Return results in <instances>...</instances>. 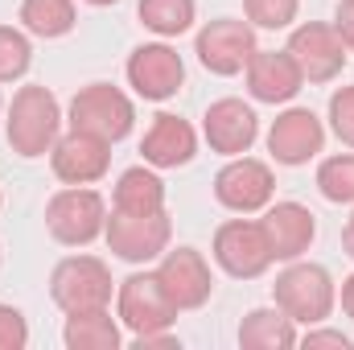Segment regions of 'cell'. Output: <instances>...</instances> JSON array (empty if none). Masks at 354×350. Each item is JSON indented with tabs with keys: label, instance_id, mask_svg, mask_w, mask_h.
Segmentation results:
<instances>
[{
	"label": "cell",
	"instance_id": "obj_34",
	"mask_svg": "<svg viewBox=\"0 0 354 350\" xmlns=\"http://www.w3.org/2000/svg\"><path fill=\"white\" fill-rule=\"evenodd\" d=\"M342 252H346V256L354 260V214H351V223L342 227Z\"/></svg>",
	"mask_w": 354,
	"mask_h": 350
},
{
	"label": "cell",
	"instance_id": "obj_33",
	"mask_svg": "<svg viewBox=\"0 0 354 350\" xmlns=\"http://www.w3.org/2000/svg\"><path fill=\"white\" fill-rule=\"evenodd\" d=\"M338 305H342V313L354 322V272L342 280V288H338Z\"/></svg>",
	"mask_w": 354,
	"mask_h": 350
},
{
	"label": "cell",
	"instance_id": "obj_35",
	"mask_svg": "<svg viewBox=\"0 0 354 350\" xmlns=\"http://www.w3.org/2000/svg\"><path fill=\"white\" fill-rule=\"evenodd\" d=\"M83 4H91V8H107V4H115V0H83Z\"/></svg>",
	"mask_w": 354,
	"mask_h": 350
},
{
	"label": "cell",
	"instance_id": "obj_10",
	"mask_svg": "<svg viewBox=\"0 0 354 350\" xmlns=\"http://www.w3.org/2000/svg\"><path fill=\"white\" fill-rule=\"evenodd\" d=\"M284 50H288L292 62L301 66L305 83H334V79L346 71V58H351L342 33H338L334 25H326V21H305V25H297V29L288 33V46H284Z\"/></svg>",
	"mask_w": 354,
	"mask_h": 350
},
{
	"label": "cell",
	"instance_id": "obj_8",
	"mask_svg": "<svg viewBox=\"0 0 354 350\" xmlns=\"http://www.w3.org/2000/svg\"><path fill=\"white\" fill-rule=\"evenodd\" d=\"M115 313H120V326L136 334H157V330H174L177 309L174 301L165 297L157 272H132L115 284Z\"/></svg>",
	"mask_w": 354,
	"mask_h": 350
},
{
	"label": "cell",
	"instance_id": "obj_37",
	"mask_svg": "<svg viewBox=\"0 0 354 350\" xmlns=\"http://www.w3.org/2000/svg\"><path fill=\"white\" fill-rule=\"evenodd\" d=\"M0 206H4V198H0Z\"/></svg>",
	"mask_w": 354,
	"mask_h": 350
},
{
	"label": "cell",
	"instance_id": "obj_7",
	"mask_svg": "<svg viewBox=\"0 0 354 350\" xmlns=\"http://www.w3.org/2000/svg\"><path fill=\"white\" fill-rule=\"evenodd\" d=\"M256 25L252 21H239V17H218V21H206L194 37V54L198 62L218 75V79H231V75H243L252 54H256Z\"/></svg>",
	"mask_w": 354,
	"mask_h": 350
},
{
	"label": "cell",
	"instance_id": "obj_9",
	"mask_svg": "<svg viewBox=\"0 0 354 350\" xmlns=\"http://www.w3.org/2000/svg\"><path fill=\"white\" fill-rule=\"evenodd\" d=\"M214 264L235 276V280H256L272 268V248H268V235L260 227V219H227L218 231H214Z\"/></svg>",
	"mask_w": 354,
	"mask_h": 350
},
{
	"label": "cell",
	"instance_id": "obj_19",
	"mask_svg": "<svg viewBox=\"0 0 354 350\" xmlns=\"http://www.w3.org/2000/svg\"><path fill=\"white\" fill-rule=\"evenodd\" d=\"M140 153H145V165H153V169H181L198 157V132L189 120L161 111V116H153V124L140 140Z\"/></svg>",
	"mask_w": 354,
	"mask_h": 350
},
{
	"label": "cell",
	"instance_id": "obj_4",
	"mask_svg": "<svg viewBox=\"0 0 354 350\" xmlns=\"http://www.w3.org/2000/svg\"><path fill=\"white\" fill-rule=\"evenodd\" d=\"M107 227V202L91 185H66L46 202V231L62 248H87Z\"/></svg>",
	"mask_w": 354,
	"mask_h": 350
},
{
	"label": "cell",
	"instance_id": "obj_13",
	"mask_svg": "<svg viewBox=\"0 0 354 350\" xmlns=\"http://www.w3.org/2000/svg\"><path fill=\"white\" fill-rule=\"evenodd\" d=\"M157 280L165 288V297L174 301L177 313H189V309H202L210 297H214V276H210V264L198 248H169L161 264H157Z\"/></svg>",
	"mask_w": 354,
	"mask_h": 350
},
{
	"label": "cell",
	"instance_id": "obj_22",
	"mask_svg": "<svg viewBox=\"0 0 354 350\" xmlns=\"http://www.w3.org/2000/svg\"><path fill=\"white\" fill-rule=\"evenodd\" d=\"M17 21L29 37L54 42V37H66L79 25V8H75V0H21Z\"/></svg>",
	"mask_w": 354,
	"mask_h": 350
},
{
	"label": "cell",
	"instance_id": "obj_2",
	"mask_svg": "<svg viewBox=\"0 0 354 350\" xmlns=\"http://www.w3.org/2000/svg\"><path fill=\"white\" fill-rule=\"evenodd\" d=\"M272 301L297 322V326H322L338 305V284L326 264L288 260V268L272 284Z\"/></svg>",
	"mask_w": 354,
	"mask_h": 350
},
{
	"label": "cell",
	"instance_id": "obj_25",
	"mask_svg": "<svg viewBox=\"0 0 354 350\" xmlns=\"http://www.w3.org/2000/svg\"><path fill=\"white\" fill-rule=\"evenodd\" d=\"M317 190L334 206H354V153H334L317 165Z\"/></svg>",
	"mask_w": 354,
	"mask_h": 350
},
{
	"label": "cell",
	"instance_id": "obj_15",
	"mask_svg": "<svg viewBox=\"0 0 354 350\" xmlns=\"http://www.w3.org/2000/svg\"><path fill=\"white\" fill-rule=\"evenodd\" d=\"M326 149V124L309 107H284L268 128V153L276 165H309Z\"/></svg>",
	"mask_w": 354,
	"mask_h": 350
},
{
	"label": "cell",
	"instance_id": "obj_27",
	"mask_svg": "<svg viewBox=\"0 0 354 350\" xmlns=\"http://www.w3.org/2000/svg\"><path fill=\"white\" fill-rule=\"evenodd\" d=\"M243 12L256 29H288L301 12V0H243Z\"/></svg>",
	"mask_w": 354,
	"mask_h": 350
},
{
	"label": "cell",
	"instance_id": "obj_29",
	"mask_svg": "<svg viewBox=\"0 0 354 350\" xmlns=\"http://www.w3.org/2000/svg\"><path fill=\"white\" fill-rule=\"evenodd\" d=\"M29 347V322L17 305L0 301V350H25Z\"/></svg>",
	"mask_w": 354,
	"mask_h": 350
},
{
	"label": "cell",
	"instance_id": "obj_30",
	"mask_svg": "<svg viewBox=\"0 0 354 350\" xmlns=\"http://www.w3.org/2000/svg\"><path fill=\"white\" fill-rule=\"evenodd\" d=\"M297 347L305 350H351L354 342L342 334V330H326V326H309L305 334H301V342Z\"/></svg>",
	"mask_w": 354,
	"mask_h": 350
},
{
	"label": "cell",
	"instance_id": "obj_3",
	"mask_svg": "<svg viewBox=\"0 0 354 350\" xmlns=\"http://www.w3.org/2000/svg\"><path fill=\"white\" fill-rule=\"evenodd\" d=\"M50 297L62 313H99L111 309L115 280L99 256H66L50 272Z\"/></svg>",
	"mask_w": 354,
	"mask_h": 350
},
{
	"label": "cell",
	"instance_id": "obj_26",
	"mask_svg": "<svg viewBox=\"0 0 354 350\" xmlns=\"http://www.w3.org/2000/svg\"><path fill=\"white\" fill-rule=\"evenodd\" d=\"M29 66H33L29 33H25V29H12V25H0V83L25 79Z\"/></svg>",
	"mask_w": 354,
	"mask_h": 350
},
{
	"label": "cell",
	"instance_id": "obj_36",
	"mask_svg": "<svg viewBox=\"0 0 354 350\" xmlns=\"http://www.w3.org/2000/svg\"><path fill=\"white\" fill-rule=\"evenodd\" d=\"M0 116H4V99H0Z\"/></svg>",
	"mask_w": 354,
	"mask_h": 350
},
{
	"label": "cell",
	"instance_id": "obj_21",
	"mask_svg": "<svg viewBox=\"0 0 354 350\" xmlns=\"http://www.w3.org/2000/svg\"><path fill=\"white\" fill-rule=\"evenodd\" d=\"M111 210H128V214H153L165 210V181L157 177L153 165H132L115 177L111 190Z\"/></svg>",
	"mask_w": 354,
	"mask_h": 350
},
{
	"label": "cell",
	"instance_id": "obj_20",
	"mask_svg": "<svg viewBox=\"0 0 354 350\" xmlns=\"http://www.w3.org/2000/svg\"><path fill=\"white\" fill-rule=\"evenodd\" d=\"M297 342H301L297 322H292L280 305H272V309H252V313H243V322H239V347L243 350H292Z\"/></svg>",
	"mask_w": 354,
	"mask_h": 350
},
{
	"label": "cell",
	"instance_id": "obj_6",
	"mask_svg": "<svg viewBox=\"0 0 354 350\" xmlns=\"http://www.w3.org/2000/svg\"><path fill=\"white\" fill-rule=\"evenodd\" d=\"M66 124L91 132V136H103L111 145H120L132 128H136V103L111 83H87L71 99L66 107Z\"/></svg>",
	"mask_w": 354,
	"mask_h": 350
},
{
	"label": "cell",
	"instance_id": "obj_32",
	"mask_svg": "<svg viewBox=\"0 0 354 350\" xmlns=\"http://www.w3.org/2000/svg\"><path fill=\"white\" fill-rule=\"evenodd\" d=\"M334 29L342 33L346 50L354 54V0H338V17H334Z\"/></svg>",
	"mask_w": 354,
	"mask_h": 350
},
{
	"label": "cell",
	"instance_id": "obj_23",
	"mask_svg": "<svg viewBox=\"0 0 354 350\" xmlns=\"http://www.w3.org/2000/svg\"><path fill=\"white\" fill-rule=\"evenodd\" d=\"M62 342H66V350H120L124 334H120V322L107 309H99V313H66Z\"/></svg>",
	"mask_w": 354,
	"mask_h": 350
},
{
	"label": "cell",
	"instance_id": "obj_31",
	"mask_svg": "<svg viewBox=\"0 0 354 350\" xmlns=\"http://www.w3.org/2000/svg\"><path fill=\"white\" fill-rule=\"evenodd\" d=\"M132 347H136V350H177L181 342H177L174 330H157V334H136V338H132Z\"/></svg>",
	"mask_w": 354,
	"mask_h": 350
},
{
	"label": "cell",
	"instance_id": "obj_5",
	"mask_svg": "<svg viewBox=\"0 0 354 350\" xmlns=\"http://www.w3.org/2000/svg\"><path fill=\"white\" fill-rule=\"evenodd\" d=\"M103 239L111 248V256L124 264H153L161 260L174 243V223L169 210H153V214H128V210H111Z\"/></svg>",
	"mask_w": 354,
	"mask_h": 350
},
{
	"label": "cell",
	"instance_id": "obj_24",
	"mask_svg": "<svg viewBox=\"0 0 354 350\" xmlns=\"http://www.w3.org/2000/svg\"><path fill=\"white\" fill-rule=\"evenodd\" d=\"M136 17L157 37H181L198 21V0H140L136 4Z\"/></svg>",
	"mask_w": 354,
	"mask_h": 350
},
{
	"label": "cell",
	"instance_id": "obj_28",
	"mask_svg": "<svg viewBox=\"0 0 354 350\" xmlns=\"http://www.w3.org/2000/svg\"><path fill=\"white\" fill-rule=\"evenodd\" d=\"M330 132L346 149H354V83L351 87H338L330 95Z\"/></svg>",
	"mask_w": 354,
	"mask_h": 350
},
{
	"label": "cell",
	"instance_id": "obj_1",
	"mask_svg": "<svg viewBox=\"0 0 354 350\" xmlns=\"http://www.w3.org/2000/svg\"><path fill=\"white\" fill-rule=\"evenodd\" d=\"M4 136L8 149L25 161H37L54 149V140L62 136V107L58 95L41 83H25L12 95V103L4 107Z\"/></svg>",
	"mask_w": 354,
	"mask_h": 350
},
{
	"label": "cell",
	"instance_id": "obj_16",
	"mask_svg": "<svg viewBox=\"0 0 354 350\" xmlns=\"http://www.w3.org/2000/svg\"><path fill=\"white\" fill-rule=\"evenodd\" d=\"M50 169H54L58 181H66V185H91V181L107 177V169H111V140L71 128L66 136L54 140Z\"/></svg>",
	"mask_w": 354,
	"mask_h": 350
},
{
	"label": "cell",
	"instance_id": "obj_11",
	"mask_svg": "<svg viewBox=\"0 0 354 350\" xmlns=\"http://www.w3.org/2000/svg\"><path fill=\"white\" fill-rule=\"evenodd\" d=\"M124 75H128V87L136 91L140 99L165 103L185 83V62H181V54H177L169 42H145V46H136L128 54Z\"/></svg>",
	"mask_w": 354,
	"mask_h": 350
},
{
	"label": "cell",
	"instance_id": "obj_18",
	"mask_svg": "<svg viewBox=\"0 0 354 350\" xmlns=\"http://www.w3.org/2000/svg\"><path fill=\"white\" fill-rule=\"evenodd\" d=\"M248 95L256 103H292L297 91L305 87V75L301 66L292 62L288 50H256L252 62H248Z\"/></svg>",
	"mask_w": 354,
	"mask_h": 350
},
{
	"label": "cell",
	"instance_id": "obj_12",
	"mask_svg": "<svg viewBox=\"0 0 354 350\" xmlns=\"http://www.w3.org/2000/svg\"><path fill=\"white\" fill-rule=\"evenodd\" d=\"M276 194V177L256 157H227V165L214 174V198L231 214H260Z\"/></svg>",
	"mask_w": 354,
	"mask_h": 350
},
{
	"label": "cell",
	"instance_id": "obj_17",
	"mask_svg": "<svg viewBox=\"0 0 354 350\" xmlns=\"http://www.w3.org/2000/svg\"><path fill=\"white\" fill-rule=\"evenodd\" d=\"M260 227H264V235H268L272 260H280V264L301 260L309 252L313 235H317V219L301 202H268Z\"/></svg>",
	"mask_w": 354,
	"mask_h": 350
},
{
	"label": "cell",
	"instance_id": "obj_14",
	"mask_svg": "<svg viewBox=\"0 0 354 350\" xmlns=\"http://www.w3.org/2000/svg\"><path fill=\"white\" fill-rule=\"evenodd\" d=\"M202 136L210 145V153L218 157H243L252 153V145L260 140V116L252 103L227 95V99H214L202 116Z\"/></svg>",
	"mask_w": 354,
	"mask_h": 350
}]
</instances>
